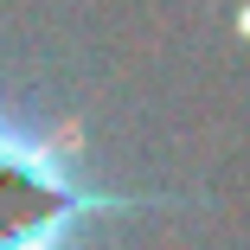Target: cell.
Instances as JSON below:
<instances>
[{"label":"cell","mask_w":250,"mask_h":250,"mask_svg":"<svg viewBox=\"0 0 250 250\" xmlns=\"http://www.w3.org/2000/svg\"><path fill=\"white\" fill-rule=\"evenodd\" d=\"M180 199L167 192H116L90 180L77 128L39 122L13 109L0 90V250H52L83 231H109L116 218H147Z\"/></svg>","instance_id":"6da1fadb"}]
</instances>
